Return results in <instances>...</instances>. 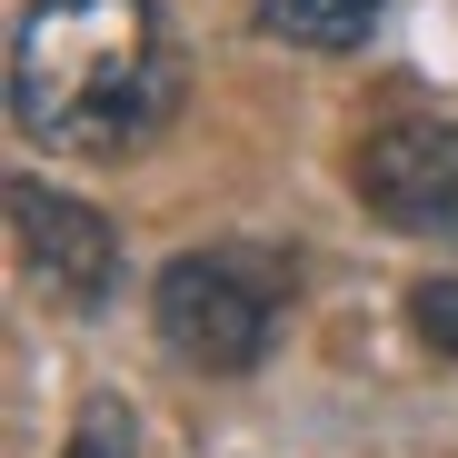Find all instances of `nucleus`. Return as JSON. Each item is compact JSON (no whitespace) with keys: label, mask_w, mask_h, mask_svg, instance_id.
I'll use <instances>...</instances> for the list:
<instances>
[{"label":"nucleus","mask_w":458,"mask_h":458,"mask_svg":"<svg viewBox=\"0 0 458 458\" xmlns=\"http://www.w3.org/2000/svg\"><path fill=\"white\" fill-rule=\"evenodd\" d=\"M180 110V30L160 0H30L11 30V120L30 149L130 160Z\"/></svg>","instance_id":"f257e3e1"},{"label":"nucleus","mask_w":458,"mask_h":458,"mask_svg":"<svg viewBox=\"0 0 458 458\" xmlns=\"http://www.w3.org/2000/svg\"><path fill=\"white\" fill-rule=\"evenodd\" d=\"M289 319V259L259 250V240H209V250H180L160 279H149V329H160L170 359L209 369V378H240L269 359Z\"/></svg>","instance_id":"f03ea898"},{"label":"nucleus","mask_w":458,"mask_h":458,"mask_svg":"<svg viewBox=\"0 0 458 458\" xmlns=\"http://www.w3.org/2000/svg\"><path fill=\"white\" fill-rule=\"evenodd\" d=\"M359 199L399 240H448L458 250V120H389L359 140Z\"/></svg>","instance_id":"7ed1b4c3"},{"label":"nucleus","mask_w":458,"mask_h":458,"mask_svg":"<svg viewBox=\"0 0 458 458\" xmlns=\"http://www.w3.org/2000/svg\"><path fill=\"white\" fill-rule=\"evenodd\" d=\"M11 240H21V269L60 299V310H110L120 299V240L90 199L70 190H40V180H11Z\"/></svg>","instance_id":"20e7f679"},{"label":"nucleus","mask_w":458,"mask_h":458,"mask_svg":"<svg viewBox=\"0 0 458 458\" xmlns=\"http://www.w3.org/2000/svg\"><path fill=\"white\" fill-rule=\"evenodd\" d=\"M389 0H250V30L259 40H289V50H369Z\"/></svg>","instance_id":"39448f33"},{"label":"nucleus","mask_w":458,"mask_h":458,"mask_svg":"<svg viewBox=\"0 0 458 458\" xmlns=\"http://www.w3.org/2000/svg\"><path fill=\"white\" fill-rule=\"evenodd\" d=\"M60 458H140V419H130V399H120V389H90L81 409H70Z\"/></svg>","instance_id":"423d86ee"},{"label":"nucleus","mask_w":458,"mask_h":458,"mask_svg":"<svg viewBox=\"0 0 458 458\" xmlns=\"http://www.w3.org/2000/svg\"><path fill=\"white\" fill-rule=\"evenodd\" d=\"M409 319H419V339L438 359H458V279H419L409 289Z\"/></svg>","instance_id":"0eeeda50"}]
</instances>
